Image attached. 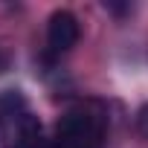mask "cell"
Segmentation results:
<instances>
[{
    "label": "cell",
    "instance_id": "1",
    "mask_svg": "<svg viewBox=\"0 0 148 148\" xmlns=\"http://www.w3.org/2000/svg\"><path fill=\"white\" fill-rule=\"evenodd\" d=\"M105 110L93 102H82L55 122L52 148H105Z\"/></svg>",
    "mask_w": 148,
    "mask_h": 148
},
{
    "label": "cell",
    "instance_id": "2",
    "mask_svg": "<svg viewBox=\"0 0 148 148\" xmlns=\"http://www.w3.org/2000/svg\"><path fill=\"white\" fill-rule=\"evenodd\" d=\"M79 35H82L79 18L70 9H58V12L49 15V23H47V47H49V52L61 55V52L73 49L76 41H79Z\"/></svg>",
    "mask_w": 148,
    "mask_h": 148
},
{
    "label": "cell",
    "instance_id": "3",
    "mask_svg": "<svg viewBox=\"0 0 148 148\" xmlns=\"http://www.w3.org/2000/svg\"><path fill=\"white\" fill-rule=\"evenodd\" d=\"M15 148H52V139H47V136H44L38 116H32V119H29V125L23 128V134H21V139L15 142Z\"/></svg>",
    "mask_w": 148,
    "mask_h": 148
},
{
    "label": "cell",
    "instance_id": "4",
    "mask_svg": "<svg viewBox=\"0 0 148 148\" xmlns=\"http://www.w3.org/2000/svg\"><path fill=\"white\" fill-rule=\"evenodd\" d=\"M142 128H145V131H148V108H145V110H142Z\"/></svg>",
    "mask_w": 148,
    "mask_h": 148
}]
</instances>
